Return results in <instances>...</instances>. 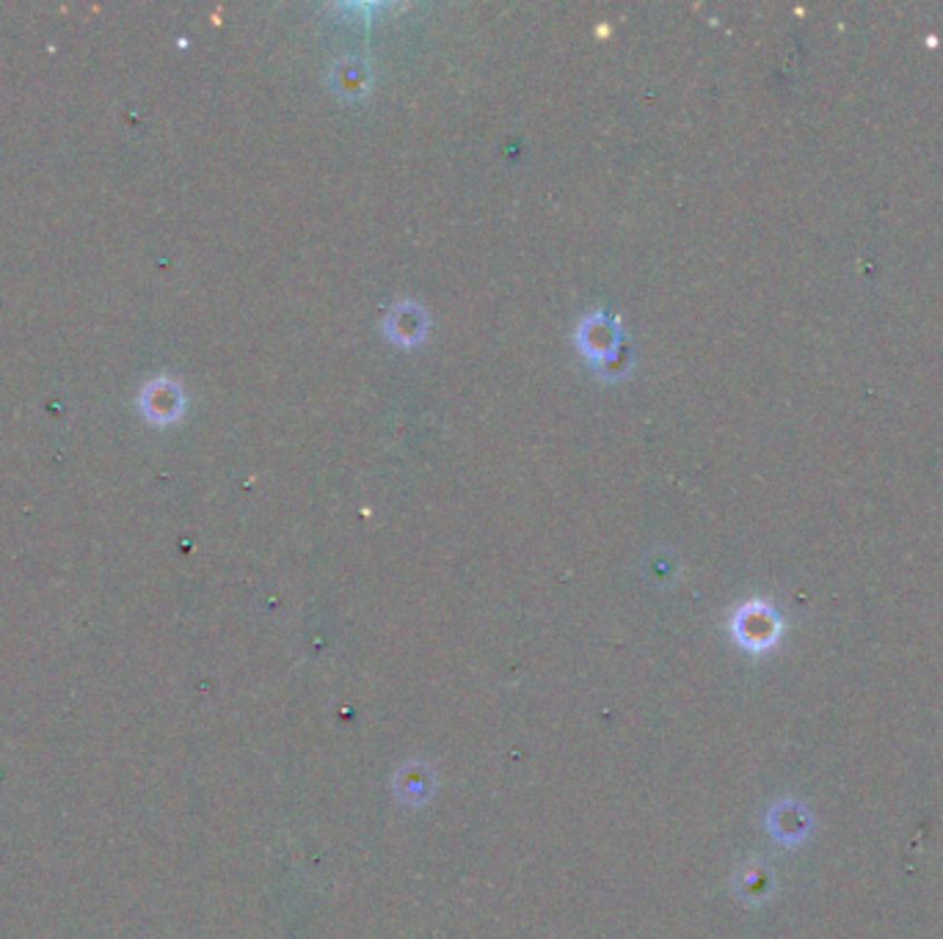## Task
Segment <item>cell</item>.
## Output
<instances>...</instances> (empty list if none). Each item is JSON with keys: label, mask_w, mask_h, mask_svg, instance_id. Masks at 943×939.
Listing matches in <instances>:
<instances>
[{"label": "cell", "mask_w": 943, "mask_h": 939, "mask_svg": "<svg viewBox=\"0 0 943 939\" xmlns=\"http://www.w3.org/2000/svg\"><path fill=\"white\" fill-rule=\"evenodd\" d=\"M737 634L745 645L765 648L778 636V617L765 604H750L739 612Z\"/></svg>", "instance_id": "6da1fadb"}, {"label": "cell", "mask_w": 943, "mask_h": 939, "mask_svg": "<svg viewBox=\"0 0 943 939\" xmlns=\"http://www.w3.org/2000/svg\"><path fill=\"white\" fill-rule=\"evenodd\" d=\"M386 334L401 345H416L425 336V317L416 306L406 304L392 309L390 320H386Z\"/></svg>", "instance_id": "7a4b0ae2"}]
</instances>
